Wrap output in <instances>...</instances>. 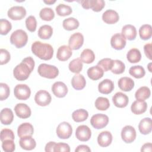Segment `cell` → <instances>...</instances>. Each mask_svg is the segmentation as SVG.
Instances as JSON below:
<instances>
[{
	"label": "cell",
	"mask_w": 152,
	"mask_h": 152,
	"mask_svg": "<svg viewBox=\"0 0 152 152\" xmlns=\"http://www.w3.org/2000/svg\"><path fill=\"white\" fill-rule=\"evenodd\" d=\"M84 36L79 32L72 34L68 40L69 46L73 50L79 49L83 45Z\"/></svg>",
	"instance_id": "4fadbf2b"
},
{
	"label": "cell",
	"mask_w": 152,
	"mask_h": 152,
	"mask_svg": "<svg viewBox=\"0 0 152 152\" xmlns=\"http://www.w3.org/2000/svg\"><path fill=\"white\" fill-rule=\"evenodd\" d=\"M56 132L58 138L61 139H68L72 135V128L68 122H62L57 126Z\"/></svg>",
	"instance_id": "52a82bcc"
},
{
	"label": "cell",
	"mask_w": 152,
	"mask_h": 152,
	"mask_svg": "<svg viewBox=\"0 0 152 152\" xmlns=\"http://www.w3.org/2000/svg\"><path fill=\"white\" fill-rule=\"evenodd\" d=\"M8 17L12 20H20L26 15V10L22 6H14L7 12Z\"/></svg>",
	"instance_id": "30bf717a"
},
{
	"label": "cell",
	"mask_w": 152,
	"mask_h": 152,
	"mask_svg": "<svg viewBox=\"0 0 152 152\" xmlns=\"http://www.w3.org/2000/svg\"><path fill=\"white\" fill-rule=\"evenodd\" d=\"M151 63H150V64H148V70H149V71H150V72H152V71H151Z\"/></svg>",
	"instance_id": "680465c9"
},
{
	"label": "cell",
	"mask_w": 152,
	"mask_h": 152,
	"mask_svg": "<svg viewBox=\"0 0 152 152\" xmlns=\"http://www.w3.org/2000/svg\"><path fill=\"white\" fill-rule=\"evenodd\" d=\"M88 116V112L84 109H79L74 111L72 113V118L76 122H81L86 121Z\"/></svg>",
	"instance_id": "d6a6232c"
},
{
	"label": "cell",
	"mask_w": 152,
	"mask_h": 152,
	"mask_svg": "<svg viewBox=\"0 0 152 152\" xmlns=\"http://www.w3.org/2000/svg\"><path fill=\"white\" fill-rule=\"evenodd\" d=\"M54 151H65V152H69L70 147L68 144L64 142H58L56 143L54 147Z\"/></svg>",
	"instance_id": "816d5d0a"
},
{
	"label": "cell",
	"mask_w": 152,
	"mask_h": 152,
	"mask_svg": "<svg viewBox=\"0 0 152 152\" xmlns=\"http://www.w3.org/2000/svg\"><path fill=\"white\" fill-rule=\"evenodd\" d=\"M14 119V114L10 108H4L1 111V122L4 125H10Z\"/></svg>",
	"instance_id": "f1b7e54d"
},
{
	"label": "cell",
	"mask_w": 152,
	"mask_h": 152,
	"mask_svg": "<svg viewBox=\"0 0 152 152\" xmlns=\"http://www.w3.org/2000/svg\"><path fill=\"white\" fill-rule=\"evenodd\" d=\"M34 65V61L32 57L28 56L24 58L21 62L14 68L13 70L14 77L18 81L27 80L33 71Z\"/></svg>",
	"instance_id": "6da1fadb"
},
{
	"label": "cell",
	"mask_w": 152,
	"mask_h": 152,
	"mask_svg": "<svg viewBox=\"0 0 152 152\" xmlns=\"http://www.w3.org/2000/svg\"><path fill=\"white\" fill-rule=\"evenodd\" d=\"M71 84L73 88L77 90L83 89L86 84V81L84 77L81 74H75L71 80Z\"/></svg>",
	"instance_id": "83f0119b"
},
{
	"label": "cell",
	"mask_w": 152,
	"mask_h": 152,
	"mask_svg": "<svg viewBox=\"0 0 152 152\" xmlns=\"http://www.w3.org/2000/svg\"><path fill=\"white\" fill-rule=\"evenodd\" d=\"M151 95L150 89L146 86H142L139 88L135 93V97L137 100H145L150 97Z\"/></svg>",
	"instance_id": "e575fe53"
},
{
	"label": "cell",
	"mask_w": 152,
	"mask_h": 152,
	"mask_svg": "<svg viewBox=\"0 0 152 152\" xmlns=\"http://www.w3.org/2000/svg\"><path fill=\"white\" fill-rule=\"evenodd\" d=\"M56 12L58 15L64 17L70 15L72 12V10L69 5L59 4L56 7Z\"/></svg>",
	"instance_id": "7bdbcfd3"
},
{
	"label": "cell",
	"mask_w": 152,
	"mask_h": 152,
	"mask_svg": "<svg viewBox=\"0 0 152 152\" xmlns=\"http://www.w3.org/2000/svg\"><path fill=\"white\" fill-rule=\"evenodd\" d=\"M140 132L144 135L150 134L152 129V122L150 118H144L141 119L138 124Z\"/></svg>",
	"instance_id": "4316f807"
},
{
	"label": "cell",
	"mask_w": 152,
	"mask_h": 152,
	"mask_svg": "<svg viewBox=\"0 0 152 152\" xmlns=\"http://www.w3.org/2000/svg\"><path fill=\"white\" fill-rule=\"evenodd\" d=\"M121 34L125 39L129 40H133L136 38L137 32L135 26L131 24H126L122 27Z\"/></svg>",
	"instance_id": "484cf974"
},
{
	"label": "cell",
	"mask_w": 152,
	"mask_h": 152,
	"mask_svg": "<svg viewBox=\"0 0 152 152\" xmlns=\"http://www.w3.org/2000/svg\"><path fill=\"white\" fill-rule=\"evenodd\" d=\"M113 61V60L110 58H104L99 61L97 65L100 66L103 71L106 72L109 70H110L112 66Z\"/></svg>",
	"instance_id": "f6af8a7d"
},
{
	"label": "cell",
	"mask_w": 152,
	"mask_h": 152,
	"mask_svg": "<svg viewBox=\"0 0 152 152\" xmlns=\"http://www.w3.org/2000/svg\"><path fill=\"white\" fill-rule=\"evenodd\" d=\"M75 136L76 138L81 141H87L91 138V131L87 125H80L76 129Z\"/></svg>",
	"instance_id": "7c38bea8"
},
{
	"label": "cell",
	"mask_w": 152,
	"mask_h": 152,
	"mask_svg": "<svg viewBox=\"0 0 152 152\" xmlns=\"http://www.w3.org/2000/svg\"><path fill=\"white\" fill-rule=\"evenodd\" d=\"M10 90L8 86L3 83H0V100L3 101L6 100L10 95Z\"/></svg>",
	"instance_id": "7dc6e473"
},
{
	"label": "cell",
	"mask_w": 152,
	"mask_h": 152,
	"mask_svg": "<svg viewBox=\"0 0 152 152\" xmlns=\"http://www.w3.org/2000/svg\"><path fill=\"white\" fill-rule=\"evenodd\" d=\"M16 115L22 119H26L31 116V111L30 107L25 103H18L14 107Z\"/></svg>",
	"instance_id": "2e32d148"
},
{
	"label": "cell",
	"mask_w": 152,
	"mask_h": 152,
	"mask_svg": "<svg viewBox=\"0 0 152 152\" xmlns=\"http://www.w3.org/2000/svg\"><path fill=\"white\" fill-rule=\"evenodd\" d=\"M141 151H149L151 152L152 151V144L151 142H147L144 144L141 149Z\"/></svg>",
	"instance_id": "9f6ffc18"
},
{
	"label": "cell",
	"mask_w": 152,
	"mask_h": 152,
	"mask_svg": "<svg viewBox=\"0 0 152 152\" xmlns=\"http://www.w3.org/2000/svg\"><path fill=\"white\" fill-rule=\"evenodd\" d=\"M26 26L28 31L34 32L36 30L37 21L34 16L30 15L26 20Z\"/></svg>",
	"instance_id": "bcb514c9"
},
{
	"label": "cell",
	"mask_w": 152,
	"mask_h": 152,
	"mask_svg": "<svg viewBox=\"0 0 152 152\" xmlns=\"http://www.w3.org/2000/svg\"><path fill=\"white\" fill-rule=\"evenodd\" d=\"M118 84L121 90L124 91H129L134 87V81L129 77H121L118 80Z\"/></svg>",
	"instance_id": "cb8c5ba5"
},
{
	"label": "cell",
	"mask_w": 152,
	"mask_h": 152,
	"mask_svg": "<svg viewBox=\"0 0 152 152\" xmlns=\"http://www.w3.org/2000/svg\"><path fill=\"white\" fill-rule=\"evenodd\" d=\"M109 122V118L106 115L97 113L92 116L90 119V124L95 129H102L104 128Z\"/></svg>",
	"instance_id": "5b68a950"
},
{
	"label": "cell",
	"mask_w": 152,
	"mask_h": 152,
	"mask_svg": "<svg viewBox=\"0 0 152 152\" xmlns=\"http://www.w3.org/2000/svg\"><path fill=\"white\" fill-rule=\"evenodd\" d=\"M39 16L43 20L49 21L53 19L55 17V13L52 8L46 7L40 10Z\"/></svg>",
	"instance_id": "60d3db41"
},
{
	"label": "cell",
	"mask_w": 152,
	"mask_h": 152,
	"mask_svg": "<svg viewBox=\"0 0 152 152\" xmlns=\"http://www.w3.org/2000/svg\"><path fill=\"white\" fill-rule=\"evenodd\" d=\"M15 138L14 134L11 129L5 128L1 130L0 138L1 141L2 142L6 140H14Z\"/></svg>",
	"instance_id": "c3c4849f"
},
{
	"label": "cell",
	"mask_w": 152,
	"mask_h": 152,
	"mask_svg": "<svg viewBox=\"0 0 152 152\" xmlns=\"http://www.w3.org/2000/svg\"><path fill=\"white\" fill-rule=\"evenodd\" d=\"M126 43V39L121 33H116L111 37L110 45L112 47L116 50H121L124 49Z\"/></svg>",
	"instance_id": "5bb4252c"
},
{
	"label": "cell",
	"mask_w": 152,
	"mask_h": 152,
	"mask_svg": "<svg viewBox=\"0 0 152 152\" xmlns=\"http://www.w3.org/2000/svg\"><path fill=\"white\" fill-rule=\"evenodd\" d=\"M129 73L135 78H141L145 75V71L142 66L135 65L129 68Z\"/></svg>",
	"instance_id": "74e56055"
},
{
	"label": "cell",
	"mask_w": 152,
	"mask_h": 152,
	"mask_svg": "<svg viewBox=\"0 0 152 152\" xmlns=\"http://www.w3.org/2000/svg\"><path fill=\"white\" fill-rule=\"evenodd\" d=\"M43 2H44L45 4H46L51 5V4H54V3L56 2V1H55V0H54V1H52V0H51V1H44Z\"/></svg>",
	"instance_id": "6f0895ef"
},
{
	"label": "cell",
	"mask_w": 152,
	"mask_h": 152,
	"mask_svg": "<svg viewBox=\"0 0 152 152\" xmlns=\"http://www.w3.org/2000/svg\"><path fill=\"white\" fill-rule=\"evenodd\" d=\"M79 21L74 17H69L65 19L62 22V26L64 29L71 31L77 29L79 27Z\"/></svg>",
	"instance_id": "836d02e7"
},
{
	"label": "cell",
	"mask_w": 152,
	"mask_h": 152,
	"mask_svg": "<svg viewBox=\"0 0 152 152\" xmlns=\"http://www.w3.org/2000/svg\"><path fill=\"white\" fill-rule=\"evenodd\" d=\"M37 72L41 77L49 79L55 78L59 74L57 67L46 64H40L37 68Z\"/></svg>",
	"instance_id": "277c9868"
},
{
	"label": "cell",
	"mask_w": 152,
	"mask_h": 152,
	"mask_svg": "<svg viewBox=\"0 0 152 152\" xmlns=\"http://www.w3.org/2000/svg\"><path fill=\"white\" fill-rule=\"evenodd\" d=\"M95 107L99 110H106L110 106V103L107 98L99 97L95 101Z\"/></svg>",
	"instance_id": "ab89813d"
},
{
	"label": "cell",
	"mask_w": 152,
	"mask_h": 152,
	"mask_svg": "<svg viewBox=\"0 0 152 152\" xmlns=\"http://www.w3.org/2000/svg\"><path fill=\"white\" fill-rule=\"evenodd\" d=\"M56 144V142L54 141H50L48 142L46 144L45 150L46 152H49V151H54V147Z\"/></svg>",
	"instance_id": "11a10c76"
},
{
	"label": "cell",
	"mask_w": 152,
	"mask_h": 152,
	"mask_svg": "<svg viewBox=\"0 0 152 152\" xmlns=\"http://www.w3.org/2000/svg\"><path fill=\"white\" fill-rule=\"evenodd\" d=\"M103 21L109 24H113L117 23L119 20L118 12L113 10H107L102 15Z\"/></svg>",
	"instance_id": "ac0fdd59"
},
{
	"label": "cell",
	"mask_w": 152,
	"mask_h": 152,
	"mask_svg": "<svg viewBox=\"0 0 152 152\" xmlns=\"http://www.w3.org/2000/svg\"><path fill=\"white\" fill-rule=\"evenodd\" d=\"M2 148L4 151L12 152L15 149L14 140H6L2 142Z\"/></svg>",
	"instance_id": "681fc988"
},
{
	"label": "cell",
	"mask_w": 152,
	"mask_h": 152,
	"mask_svg": "<svg viewBox=\"0 0 152 152\" xmlns=\"http://www.w3.org/2000/svg\"><path fill=\"white\" fill-rule=\"evenodd\" d=\"M80 59L86 64H91L95 59V55L93 51L90 49H85L80 55Z\"/></svg>",
	"instance_id": "d590c367"
},
{
	"label": "cell",
	"mask_w": 152,
	"mask_h": 152,
	"mask_svg": "<svg viewBox=\"0 0 152 152\" xmlns=\"http://www.w3.org/2000/svg\"><path fill=\"white\" fill-rule=\"evenodd\" d=\"M52 91L56 97L62 98L66 95L68 93V87L64 83L56 81L52 85Z\"/></svg>",
	"instance_id": "9a60e30c"
},
{
	"label": "cell",
	"mask_w": 152,
	"mask_h": 152,
	"mask_svg": "<svg viewBox=\"0 0 152 152\" xmlns=\"http://www.w3.org/2000/svg\"><path fill=\"white\" fill-rule=\"evenodd\" d=\"M147 109V103L144 100H137L131 106V112L135 115H141L144 113Z\"/></svg>",
	"instance_id": "7402d4cb"
},
{
	"label": "cell",
	"mask_w": 152,
	"mask_h": 152,
	"mask_svg": "<svg viewBox=\"0 0 152 152\" xmlns=\"http://www.w3.org/2000/svg\"><path fill=\"white\" fill-rule=\"evenodd\" d=\"M34 132L33 125L28 123L25 122L20 125L17 129V134L20 138L26 136H32Z\"/></svg>",
	"instance_id": "d6986e66"
},
{
	"label": "cell",
	"mask_w": 152,
	"mask_h": 152,
	"mask_svg": "<svg viewBox=\"0 0 152 152\" xmlns=\"http://www.w3.org/2000/svg\"><path fill=\"white\" fill-rule=\"evenodd\" d=\"M31 49L33 53L41 59L48 61L53 57V49L50 44L36 41L31 45Z\"/></svg>",
	"instance_id": "7a4b0ae2"
},
{
	"label": "cell",
	"mask_w": 152,
	"mask_h": 152,
	"mask_svg": "<svg viewBox=\"0 0 152 152\" xmlns=\"http://www.w3.org/2000/svg\"><path fill=\"white\" fill-rule=\"evenodd\" d=\"M125 65L123 62L120 60H113L112 66L110 69L112 73L115 74H121L125 71Z\"/></svg>",
	"instance_id": "b9f144b4"
},
{
	"label": "cell",
	"mask_w": 152,
	"mask_h": 152,
	"mask_svg": "<svg viewBox=\"0 0 152 152\" xmlns=\"http://www.w3.org/2000/svg\"><path fill=\"white\" fill-rule=\"evenodd\" d=\"M19 144L20 147L26 150H33L36 146V141L31 136H26L21 138Z\"/></svg>",
	"instance_id": "d4e9b609"
},
{
	"label": "cell",
	"mask_w": 152,
	"mask_h": 152,
	"mask_svg": "<svg viewBox=\"0 0 152 152\" xmlns=\"http://www.w3.org/2000/svg\"><path fill=\"white\" fill-rule=\"evenodd\" d=\"M104 71L98 65L89 68L87 70L88 77L93 80H97L103 76Z\"/></svg>",
	"instance_id": "f546056e"
},
{
	"label": "cell",
	"mask_w": 152,
	"mask_h": 152,
	"mask_svg": "<svg viewBox=\"0 0 152 152\" xmlns=\"http://www.w3.org/2000/svg\"><path fill=\"white\" fill-rule=\"evenodd\" d=\"M28 36L26 32L21 29H18L12 32L10 36V42L17 48L24 47L27 43Z\"/></svg>",
	"instance_id": "3957f363"
},
{
	"label": "cell",
	"mask_w": 152,
	"mask_h": 152,
	"mask_svg": "<svg viewBox=\"0 0 152 152\" xmlns=\"http://www.w3.org/2000/svg\"><path fill=\"white\" fill-rule=\"evenodd\" d=\"M75 152H90L91 149L87 145H80L75 150Z\"/></svg>",
	"instance_id": "db71d44e"
},
{
	"label": "cell",
	"mask_w": 152,
	"mask_h": 152,
	"mask_svg": "<svg viewBox=\"0 0 152 152\" xmlns=\"http://www.w3.org/2000/svg\"><path fill=\"white\" fill-rule=\"evenodd\" d=\"M112 141V135L107 131L101 132L97 137L98 144L102 147L109 146Z\"/></svg>",
	"instance_id": "44dd1931"
},
{
	"label": "cell",
	"mask_w": 152,
	"mask_h": 152,
	"mask_svg": "<svg viewBox=\"0 0 152 152\" xmlns=\"http://www.w3.org/2000/svg\"><path fill=\"white\" fill-rule=\"evenodd\" d=\"M144 53L147 58H148L150 60H151V44L147 43L144 46Z\"/></svg>",
	"instance_id": "f5cc1de1"
},
{
	"label": "cell",
	"mask_w": 152,
	"mask_h": 152,
	"mask_svg": "<svg viewBox=\"0 0 152 152\" xmlns=\"http://www.w3.org/2000/svg\"><path fill=\"white\" fill-rule=\"evenodd\" d=\"M112 102L116 107L123 108L128 105L129 99L125 94L122 92H117L112 97Z\"/></svg>",
	"instance_id": "e0dca14e"
},
{
	"label": "cell",
	"mask_w": 152,
	"mask_h": 152,
	"mask_svg": "<svg viewBox=\"0 0 152 152\" xmlns=\"http://www.w3.org/2000/svg\"><path fill=\"white\" fill-rule=\"evenodd\" d=\"M14 94L17 99L21 100H26L30 97L31 90L27 85L20 84H17L14 87Z\"/></svg>",
	"instance_id": "8992f818"
},
{
	"label": "cell",
	"mask_w": 152,
	"mask_h": 152,
	"mask_svg": "<svg viewBox=\"0 0 152 152\" xmlns=\"http://www.w3.org/2000/svg\"><path fill=\"white\" fill-rule=\"evenodd\" d=\"M11 59L10 52L4 49H0V64L4 65L7 64Z\"/></svg>",
	"instance_id": "f907efd6"
},
{
	"label": "cell",
	"mask_w": 152,
	"mask_h": 152,
	"mask_svg": "<svg viewBox=\"0 0 152 152\" xmlns=\"http://www.w3.org/2000/svg\"><path fill=\"white\" fill-rule=\"evenodd\" d=\"M136 131L131 125H126L121 131L122 140L126 143H131L136 138Z\"/></svg>",
	"instance_id": "8fae6325"
},
{
	"label": "cell",
	"mask_w": 152,
	"mask_h": 152,
	"mask_svg": "<svg viewBox=\"0 0 152 152\" xmlns=\"http://www.w3.org/2000/svg\"><path fill=\"white\" fill-rule=\"evenodd\" d=\"M72 53V49L69 46L62 45L57 50L56 58L61 61H65L70 58Z\"/></svg>",
	"instance_id": "ffe728a7"
},
{
	"label": "cell",
	"mask_w": 152,
	"mask_h": 152,
	"mask_svg": "<svg viewBox=\"0 0 152 152\" xmlns=\"http://www.w3.org/2000/svg\"><path fill=\"white\" fill-rule=\"evenodd\" d=\"M83 66V62L81 61L80 58H75L72 60L68 65L69 69L72 72L75 74H78L80 71H81Z\"/></svg>",
	"instance_id": "f35d334b"
},
{
	"label": "cell",
	"mask_w": 152,
	"mask_h": 152,
	"mask_svg": "<svg viewBox=\"0 0 152 152\" xmlns=\"http://www.w3.org/2000/svg\"><path fill=\"white\" fill-rule=\"evenodd\" d=\"M12 28L11 23L7 20L2 18L0 20V33L2 35L7 34Z\"/></svg>",
	"instance_id": "ee69618b"
},
{
	"label": "cell",
	"mask_w": 152,
	"mask_h": 152,
	"mask_svg": "<svg viewBox=\"0 0 152 152\" xmlns=\"http://www.w3.org/2000/svg\"><path fill=\"white\" fill-rule=\"evenodd\" d=\"M114 89V84L109 79H104L102 81L98 86V90L100 93L108 94Z\"/></svg>",
	"instance_id": "603a6c76"
},
{
	"label": "cell",
	"mask_w": 152,
	"mask_h": 152,
	"mask_svg": "<svg viewBox=\"0 0 152 152\" xmlns=\"http://www.w3.org/2000/svg\"><path fill=\"white\" fill-rule=\"evenodd\" d=\"M127 60L130 63H137L141 59V54L139 49L132 48L130 49L126 54Z\"/></svg>",
	"instance_id": "1f68e13d"
},
{
	"label": "cell",
	"mask_w": 152,
	"mask_h": 152,
	"mask_svg": "<svg viewBox=\"0 0 152 152\" xmlns=\"http://www.w3.org/2000/svg\"><path fill=\"white\" fill-rule=\"evenodd\" d=\"M139 34L141 39L146 40L151 37L152 28L150 24H144L139 29Z\"/></svg>",
	"instance_id": "8d00e7d4"
},
{
	"label": "cell",
	"mask_w": 152,
	"mask_h": 152,
	"mask_svg": "<svg viewBox=\"0 0 152 152\" xmlns=\"http://www.w3.org/2000/svg\"><path fill=\"white\" fill-rule=\"evenodd\" d=\"M52 97L50 93L43 90L38 91L34 96V101L38 105L40 106H46L51 102Z\"/></svg>",
	"instance_id": "9c48e42d"
},
{
	"label": "cell",
	"mask_w": 152,
	"mask_h": 152,
	"mask_svg": "<svg viewBox=\"0 0 152 152\" xmlns=\"http://www.w3.org/2000/svg\"><path fill=\"white\" fill-rule=\"evenodd\" d=\"M53 28L49 25H43L38 30V36L42 39H49L52 36Z\"/></svg>",
	"instance_id": "4dcf8cb0"
},
{
	"label": "cell",
	"mask_w": 152,
	"mask_h": 152,
	"mask_svg": "<svg viewBox=\"0 0 152 152\" xmlns=\"http://www.w3.org/2000/svg\"><path fill=\"white\" fill-rule=\"evenodd\" d=\"M81 4L84 9L91 8L95 12L102 11L105 5L103 0H83L81 1Z\"/></svg>",
	"instance_id": "ba28073f"
}]
</instances>
